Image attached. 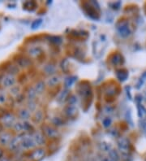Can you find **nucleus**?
Here are the masks:
<instances>
[{"label":"nucleus","mask_w":146,"mask_h":161,"mask_svg":"<svg viewBox=\"0 0 146 161\" xmlns=\"http://www.w3.org/2000/svg\"><path fill=\"white\" fill-rule=\"evenodd\" d=\"M116 29L122 38H128L132 34V30L129 25L128 21L120 20L116 24Z\"/></svg>","instance_id":"obj_1"},{"label":"nucleus","mask_w":146,"mask_h":161,"mask_svg":"<svg viewBox=\"0 0 146 161\" xmlns=\"http://www.w3.org/2000/svg\"><path fill=\"white\" fill-rule=\"evenodd\" d=\"M117 146H118L119 151L122 153L123 156L128 155L130 147H131V143L127 138H124V137L119 138L117 140Z\"/></svg>","instance_id":"obj_2"},{"label":"nucleus","mask_w":146,"mask_h":161,"mask_svg":"<svg viewBox=\"0 0 146 161\" xmlns=\"http://www.w3.org/2000/svg\"><path fill=\"white\" fill-rule=\"evenodd\" d=\"M96 5H98V3L95 2L84 3V9H85V12L93 19H98L99 18V14L98 12L96 9Z\"/></svg>","instance_id":"obj_3"},{"label":"nucleus","mask_w":146,"mask_h":161,"mask_svg":"<svg viewBox=\"0 0 146 161\" xmlns=\"http://www.w3.org/2000/svg\"><path fill=\"white\" fill-rule=\"evenodd\" d=\"M20 147L25 150H33L37 147V144L35 143L33 136L25 135L21 138Z\"/></svg>","instance_id":"obj_4"},{"label":"nucleus","mask_w":146,"mask_h":161,"mask_svg":"<svg viewBox=\"0 0 146 161\" xmlns=\"http://www.w3.org/2000/svg\"><path fill=\"white\" fill-rule=\"evenodd\" d=\"M43 134L49 138H57L59 137V131L55 128L50 126L49 125H43L42 126Z\"/></svg>","instance_id":"obj_5"},{"label":"nucleus","mask_w":146,"mask_h":161,"mask_svg":"<svg viewBox=\"0 0 146 161\" xmlns=\"http://www.w3.org/2000/svg\"><path fill=\"white\" fill-rule=\"evenodd\" d=\"M0 121L2 122V124L3 125L4 128L11 129L15 125V123L16 122V116L13 114L8 112V113L5 114L4 116L1 118Z\"/></svg>","instance_id":"obj_6"},{"label":"nucleus","mask_w":146,"mask_h":161,"mask_svg":"<svg viewBox=\"0 0 146 161\" xmlns=\"http://www.w3.org/2000/svg\"><path fill=\"white\" fill-rule=\"evenodd\" d=\"M14 61L16 64L20 68H28V67H30L32 64L30 58L22 55H18L14 59Z\"/></svg>","instance_id":"obj_7"},{"label":"nucleus","mask_w":146,"mask_h":161,"mask_svg":"<svg viewBox=\"0 0 146 161\" xmlns=\"http://www.w3.org/2000/svg\"><path fill=\"white\" fill-rule=\"evenodd\" d=\"M16 78L15 77V76L11 75V74H6L4 77L2 79V85L5 88H12L14 86L16 83Z\"/></svg>","instance_id":"obj_8"},{"label":"nucleus","mask_w":146,"mask_h":161,"mask_svg":"<svg viewBox=\"0 0 146 161\" xmlns=\"http://www.w3.org/2000/svg\"><path fill=\"white\" fill-rule=\"evenodd\" d=\"M46 156V150L42 147H38L30 152V158L34 161L42 160Z\"/></svg>","instance_id":"obj_9"},{"label":"nucleus","mask_w":146,"mask_h":161,"mask_svg":"<svg viewBox=\"0 0 146 161\" xmlns=\"http://www.w3.org/2000/svg\"><path fill=\"white\" fill-rule=\"evenodd\" d=\"M13 138V136L11 132L9 131H3L0 134V145L3 147L8 146L9 143Z\"/></svg>","instance_id":"obj_10"},{"label":"nucleus","mask_w":146,"mask_h":161,"mask_svg":"<svg viewBox=\"0 0 146 161\" xmlns=\"http://www.w3.org/2000/svg\"><path fill=\"white\" fill-rule=\"evenodd\" d=\"M28 55L31 58L39 59L43 55V51L42 48L40 47H38V46L31 47L28 49Z\"/></svg>","instance_id":"obj_11"},{"label":"nucleus","mask_w":146,"mask_h":161,"mask_svg":"<svg viewBox=\"0 0 146 161\" xmlns=\"http://www.w3.org/2000/svg\"><path fill=\"white\" fill-rule=\"evenodd\" d=\"M110 62L113 66H120L123 64L124 60L123 55L119 53H115L113 54L110 58Z\"/></svg>","instance_id":"obj_12"},{"label":"nucleus","mask_w":146,"mask_h":161,"mask_svg":"<svg viewBox=\"0 0 146 161\" xmlns=\"http://www.w3.org/2000/svg\"><path fill=\"white\" fill-rule=\"evenodd\" d=\"M17 116L23 121H29L32 117L31 116V112L26 108H21L18 110Z\"/></svg>","instance_id":"obj_13"},{"label":"nucleus","mask_w":146,"mask_h":161,"mask_svg":"<svg viewBox=\"0 0 146 161\" xmlns=\"http://www.w3.org/2000/svg\"><path fill=\"white\" fill-rule=\"evenodd\" d=\"M78 112V110L75 105H67L64 108L65 115L69 118H74Z\"/></svg>","instance_id":"obj_14"},{"label":"nucleus","mask_w":146,"mask_h":161,"mask_svg":"<svg viewBox=\"0 0 146 161\" xmlns=\"http://www.w3.org/2000/svg\"><path fill=\"white\" fill-rule=\"evenodd\" d=\"M33 138L34 139L37 146H43L46 144V136L41 132H34Z\"/></svg>","instance_id":"obj_15"},{"label":"nucleus","mask_w":146,"mask_h":161,"mask_svg":"<svg viewBox=\"0 0 146 161\" xmlns=\"http://www.w3.org/2000/svg\"><path fill=\"white\" fill-rule=\"evenodd\" d=\"M20 141H21V138H20V137H13V138L8 145L9 150L11 151H16L19 148V147H20Z\"/></svg>","instance_id":"obj_16"},{"label":"nucleus","mask_w":146,"mask_h":161,"mask_svg":"<svg viewBox=\"0 0 146 161\" xmlns=\"http://www.w3.org/2000/svg\"><path fill=\"white\" fill-rule=\"evenodd\" d=\"M61 82V77L59 75H53L46 81V85L49 87H54L59 85Z\"/></svg>","instance_id":"obj_17"},{"label":"nucleus","mask_w":146,"mask_h":161,"mask_svg":"<svg viewBox=\"0 0 146 161\" xmlns=\"http://www.w3.org/2000/svg\"><path fill=\"white\" fill-rule=\"evenodd\" d=\"M91 91H92V90H91L90 86H89V84L80 86L79 88H78V92H79V94L81 96H84V97L89 96V95L91 94Z\"/></svg>","instance_id":"obj_18"},{"label":"nucleus","mask_w":146,"mask_h":161,"mask_svg":"<svg viewBox=\"0 0 146 161\" xmlns=\"http://www.w3.org/2000/svg\"><path fill=\"white\" fill-rule=\"evenodd\" d=\"M31 118L35 124H39L44 119V113L42 110H37Z\"/></svg>","instance_id":"obj_19"},{"label":"nucleus","mask_w":146,"mask_h":161,"mask_svg":"<svg viewBox=\"0 0 146 161\" xmlns=\"http://www.w3.org/2000/svg\"><path fill=\"white\" fill-rule=\"evenodd\" d=\"M43 72L47 75H50V77L53 75H55L56 67L53 64H47L43 67Z\"/></svg>","instance_id":"obj_20"},{"label":"nucleus","mask_w":146,"mask_h":161,"mask_svg":"<svg viewBox=\"0 0 146 161\" xmlns=\"http://www.w3.org/2000/svg\"><path fill=\"white\" fill-rule=\"evenodd\" d=\"M116 77L120 82H124L128 77V72L126 69H118L116 71Z\"/></svg>","instance_id":"obj_21"},{"label":"nucleus","mask_w":146,"mask_h":161,"mask_svg":"<svg viewBox=\"0 0 146 161\" xmlns=\"http://www.w3.org/2000/svg\"><path fill=\"white\" fill-rule=\"evenodd\" d=\"M108 158L111 159V160L114 161H120L121 160V156L119 155V151L115 150V149H112L110 152L108 153Z\"/></svg>","instance_id":"obj_22"},{"label":"nucleus","mask_w":146,"mask_h":161,"mask_svg":"<svg viewBox=\"0 0 146 161\" xmlns=\"http://www.w3.org/2000/svg\"><path fill=\"white\" fill-rule=\"evenodd\" d=\"M45 87H46V83L44 82L43 81H39V82H38L34 85V86H33L34 90L37 92V94H38V95L42 94L43 91L45 90Z\"/></svg>","instance_id":"obj_23"},{"label":"nucleus","mask_w":146,"mask_h":161,"mask_svg":"<svg viewBox=\"0 0 146 161\" xmlns=\"http://www.w3.org/2000/svg\"><path fill=\"white\" fill-rule=\"evenodd\" d=\"M37 95L38 94L33 87H29L26 91V98L28 99V100H35Z\"/></svg>","instance_id":"obj_24"},{"label":"nucleus","mask_w":146,"mask_h":161,"mask_svg":"<svg viewBox=\"0 0 146 161\" xmlns=\"http://www.w3.org/2000/svg\"><path fill=\"white\" fill-rule=\"evenodd\" d=\"M99 148L102 151L109 153L113 149V147L111 144L107 142H102L99 144Z\"/></svg>","instance_id":"obj_25"},{"label":"nucleus","mask_w":146,"mask_h":161,"mask_svg":"<svg viewBox=\"0 0 146 161\" xmlns=\"http://www.w3.org/2000/svg\"><path fill=\"white\" fill-rule=\"evenodd\" d=\"M76 80H77V77H75V76H71V77H68V78H66L64 82V85H65V87L67 88V89H69V88H71L72 86L73 85L75 84V82H76Z\"/></svg>","instance_id":"obj_26"},{"label":"nucleus","mask_w":146,"mask_h":161,"mask_svg":"<svg viewBox=\"0 0 146 161\" xmlns=\"http://www.w3.org/2000/svg\"><path fill=\"white\" fill-rule=\"evenodd\" d=\"M26 108L29 109L31 112H35L38 110V106L35 100H28L26 103Z\"/></svg>","instance_id":"obj_27"},{"label":"nucleus","mask_w":146,"mask_h":161,"mask_svg":"<svg viewBox=\"0 0 146 161\" xmlns=\"http://www.w3.org/2000/svg\"><path fill=\"white\" fill-rule=\"evenodd\" d=\"M24 8L29 11H33L37 8V3L34 1H29L24 3Z\"/></svg>","instance_id":"obj_28"},{"label":"nucleus","mask_w":146,"mask_h":161,"mask_svg":"<svg viewBox=\"0 0 146 161\" xmlns=\"http://www.w3.org/2000/svg\"><path fill=\"white\" fill-rule=\"evenodd\" d=\"M51 123L53 125L57 127L63 126V125H64L63 121L60 117H59V116H54V117H52Z\"/></svg>","instance_id":"obj_29"},{"label":"nucleus","mask_w":146,"mask_h":161,"mask_svg":"<svg viewBox=\"0 0 146 161\" xmlns=\"http://www.w3.org/2000/svg\"><path fill=\"white\" fill-rule=\"evenodd\" d=\"M7 72H8V74H11V75L15 76L16 74L19 73L20 69H19V67L16 64H12V65L9 67Z\"/></svg>","instance_id":"obj_30"},{"label":"nucleus","mask_w":146,"mask_h":161,"mask_svg":"<svg viewBox=\"0 0 146 161\" xmlns=\"http://www.w3.org/2000/svg\"><path fill=\"white\" fill-rule=\"evenodd\" d=\"M22 122H23V126H24V131H26V132H33L34 131V127L29 121Z\"/></svg>","instance_id":"obj_31"},{"label":"nucleus","mask_w":146,"mask_h":161,"mask_svg":"<svg viewBox=\"0 0 146 161\" xmlns=\"http://www.w3.org/2000/svg\"><path fill=\"white\" fill-rule=\"evenodd\" d=\"M13 130L16 133H21L24 131V126H23V122L16 121L12 127Z\"/></svg>","instance_id":"obj_32"},{"label":"nucleus","mask_w":146,"mask_h":161,"mask_svg":"<svg viewBox=\"0 0 146 161\" xmlns=\"http://www.w3.org/2000/svg\"><path fill=\"white\" fill-rule=\"evenodd\" d=\"M68 90H63V91H61L59 93V95L58 98H57V100L59 101V103H62L66 99H68Z\"/></svg>","instance_id":"obj_33"},{"label":"nucleus","mask_w":146,"mask_h":161,"mask_svg":"<svg viewBox=\"0 0 146 161\" xmlns=\"http://www.w3.org/2000/svg\"><path fill=\"white\" fill-rule=\"evenodd\" d=\"M10 94L13 96H18L20 94V87L19 86H14L12 88H10Z\"/></svg>","instance_id":"obj_34"},{"label":"nucleus","mask_w":146,"mask_h":161,"mask_svg":"<svg viewBox=\"0 0 146 161\" xmlns=\"http://www.w3.org/2000/svg\"><path fill=\"white\" fill-rule=\"evenodd\" d=\"M49 41L52 43L55 44V45H59L62 42V38L60 37H58V36H51V37H50Z\"/></svg>","instance_id":"obj_35"},{"label":"nucleus","mask_w":146,"mask_h":161,"mask_svg":"<svg viewBox=\"0 0 146 161\" xmlns=\"http://www.w3.org/2000/svg\"><path fill=\"white\" fill-rule=\"evenodd\" d=\"M138 115L141 118L145 117L146 116V109L145 107H143L142 105L139 104L138 106Z\"/></svg>","instance_id":"obj_36"},{"label":"nucleus","mask_w":146,"mask_h":161,"mask_svg":"<svg viewBox=\"0 0 146 161\" xmlns=\"http://www.w3.org/2000/svg\"><path fill=\"white\" fill-rule=\"evenodd\" d=\"M102 125H103L104 128H106V129H107L109 127H111L112 124V119L111 117H105L102 120Z\"/></svg>","instance_id":"obj_37"},{"label":"nucleus","mask_w":146,"mask_h":161,"mask_svg":"<svg viewBox=\"0 0 146 161\" xmlns=\"http://www.w3.org/2000/svg\"><path fill=\"white\" fill-rule=\"evenodd\" d=\"M68 101V105H75L77 103V98L75 95H70Z\"/></svg>","instance_id":"obj_38"},{"label":"nucleus","mask_w":146,"mask_h":161,"mask_svg":"<svg viewBox=\"0 0 146 161\" xmlns=\"http://www.w3.org/2000/svg\"><path fill=\"white\" fill-rule=\"evenodd\" d=\"M8 97L6 95V94L0 92V105H3L8 102Z\"/></svg>","instance_id":"obj_39"},{"label":"nucleus","mask_w":146,"mask_h":161,"mask_svg":"<svg viewBox=\"0 0 146 161\" xmlns=\"http://www.w3.org/2000/svg\"><path fill=\"white\" fill-rule=\"evenodd\" d=\"M42 20H36L32 23V29H35L38 28L42 25Z\"/></svg>","instance_id":"obj_40"},{"label":"nucleus","mask_w":146,"mask_h":161,"mask_svg":"<svg viewBox=\"0 0 146 161\" xmlns=\"http://www.w3.org/2000/svg\"><path fill=\"white\" fill-rule=\"evenodd\" d=\"M26 80V75L25 73H20L19 74V76H18V78H17V81L19 82L20 83H23Z\"/></svg>","instance_id":"obj_41"},{"label":"nucleus","mask_w":146,"mask_h":161,"mask_svg":"<svg viewBox=\"0 0 146 161\" xmlns=\"http://www.w3.org/2000/svg\"><path fill=\"white\" fill-rule=\"evenodd\" d=\"M105 112H106V113H112L113 108H112L111 106H106V107L105 108Z\"/></svg>","instance_id":"obj_42"},{"label":"nucleus","mask_w":146,"mask_h":161,"mask_svg":"<svg viewBox=\"0 0 146 161\" xmlns=\"http://www.w3.org/2000/svg\"><path fill=\"white\" fill-rule=\"evenodd\" d=\"M141 126L142 129L146 133V120H143V121H142Z\"/></svg>","instance_id":"obj_43"},{"label":"nucleus","mask_w":146,"mask_h":161,"mask_svg":"<svg viewBox=\"0 0 146 161\" xmlns=\"http://www.w3.org/2000/svg\"><path fill=\"white\" fill-rule=\"evenodd\" d=\"M3 157H4V151L3 150V148L0 147V160Z\"/></svg>","instance_id":"obj_44"},{"label":"nucleus","mask_w":146,"mask_h":161,"mask_svg":"<svg viewBox=\"0 0 146 161\" xmlns=\"http://www.w3.org/2000/svg\"><path fill=\"white\" fill-rule=\"evenodd\" d=\"M3 129H4V126H3V125L2 124V122L0 121V134L3 132Z\"/></svg>","instance_id":"obj_45"},{"label":"nucleus","mask_w":146,"mask_h":161,"mask_svg":"<svg viewBox=\"0 0 146 161\" xmlns=\"http://www.w3.org/2000/svg\"><path fill=\"white\" fill-rule=\"evenodd\" d=\"M0 161H11V160H9L8 158H7V157H3V158H2V159L0 160Z\"/></svg>","instance_id":"obj_46"},{"label":"nucleus","mask_w":146,"mask_h":161,"mask_svg":"<svg viewBox=\"0 0 146 161\" xmlns=\"http://www.w3.org/2000/svg\"><path fill=\"white\" fill-rule=\"evenodd\" d=\"M102 161H109V158H108V157H105V158H103V159L102 160Z\"/></svg>","instance_id":"obj_47"}]
</instances>
